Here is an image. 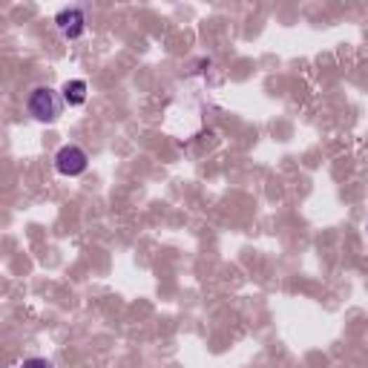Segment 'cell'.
Returning a JSON list of instances; mask_svg holds the SVG:
<instances>
[{"instance_id": "obj_1", "label": "cell", "mask_w": 368, "mask_h": 368, "mask_svg": "<svg viewBox=\"0 0 368 368\" xmlns=\"http://www.w3.org/2000/svg\"><path fill=\"white\" fill-rule=\"evenodd\" d=\"M64 104L67 101L60 98L52 86H35L32 96H29V115L35 121H44V124H52V121H58Z\"/></svg>"}, {"instance_id": "obj_2", "label": "cell", "mask_w": 368, "mask_h": 368, "mask_svg": "<svg viewBox=\"0 0 368 368\" xmlns=\"http://www.w3.org/2000/svg\"><path fill=\"white\" fill-rule=\"evenodd\" d=\"M86 152L75 144H67V147H60L58 150V156H55V170L60 176H81L86 170Z\"/></svg>"}, {"instance_id": "obj_3", "label": "cell", "mask_w": 368, "mask_h": 368, "mask_svg": "<svg viewBox=\"0 0 368 368\" xmlns=\"http://www.w3.org/2000/svg\"><path fill=\"white\" fill-rule=\"evenodd\" d=\"M55 26H58V32L75 41L84 35V26H86V18H84V9H64V12H58L55 15Z\"/></svg>"}, {"instance_id": "obj_4", "label": "cell", "mask_w": 368, "mask_h": 368, "mask_svg": "<svg viewBox=\"0 0 368 368\" xmlns=\"http://www.w3.org/2000/svg\"><path fill=\"white\" fill-rule=\"evenodd\" d=\"M64 101L70 104V107H81L84 101H86V81H67L64 84Z\"/></svg>"}, {"instance_id": "obj_5", "label": "cell", "mask_w": 368, "mask_h": 368, "mask_svg": "<svg viewBox=\"0 0 368 368\" xmlns=\"http://www.w3.org/2000/svg\"><path fill=\"white\" fill-rule=\"evenodd\" d=\"M20 368H55V365L46 357H29V360L20 362Z\"/></svg>"}]
</instances>
